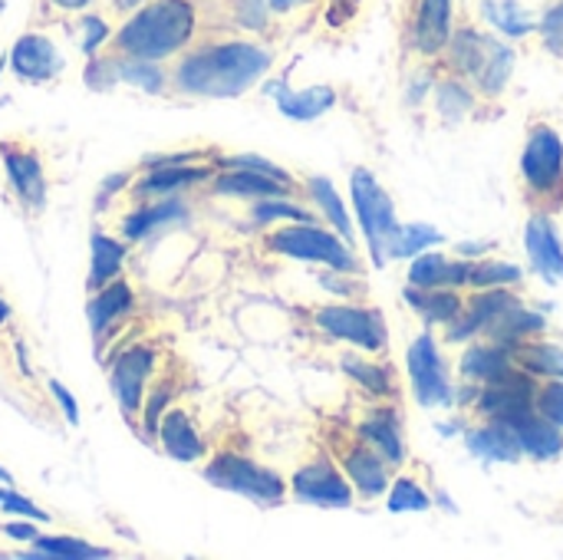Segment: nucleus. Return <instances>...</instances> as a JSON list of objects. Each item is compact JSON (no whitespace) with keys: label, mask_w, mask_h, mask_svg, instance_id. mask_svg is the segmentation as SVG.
I'll use <instances>...</instances> for the list:
<instances>
[{"label":"nucleus","mask_w":563,"mask_h":560,"mask_svg":"<svg viewBox=\"0 0 563 560\" xmlns=\"http://www.w3.org/2000/svg\"><path fill=\"white\" fill-rule=\"evenodd\" d=\"M271 53L257 43L231 40L218 46L195 50L181 59L175 83L188 96L205 99H238L264 79L271 69Z\"/></svg>","instance_id":"f257e3e1"},{"label":"nucleus","mask_w":563,"mask_h":560,"mask_svg":"<svg viewBox=\"0 0 563 560\" xmlns=\"http://www.w3.org/2000/svg\"><path fill=\"white\" fill-rule=\"evenodd\" d=\"M195 33V7L188 0H152L115 33V50L135 59H165Z\"/></svg>","instance_id":"f03ea898"},{"label":"nucleus","mask_w":563,"mask_h":560,"mask_svg":"<svg viewBox=\"0 0 563 560\" xmlns=\"http://www.w3.org/2000/svg\"><path fill=\"white\" fill-rule=\"evenodd\" d=\"M452 46V66L468 76L485 96H501L515 73V50L501 43L492 33H482L475 26H462L449 40Z\"/></svg>","instance_id":"7ed1b4c3"},{"label":"nucleus","mask_w":563,"mask_h":560,"mask_svg":"<svg viewBox=\"0 0 563 560\" xmlns=\"http://www.w3.org/2000/svg\"><path fill=\"white\" fill-rule=\"evenodd\" d=\"M350 198H353L356 221L363 228L373 264L386 267L393 261V244L402 228L396 221V205H393L389 191L379 185V178L369 168H353L350 172Z\"/></svg>","instance_id":"20e7f679"},{"label":"nucleus","mask_w":563,"mask_h":560,"mask_svg":"<svg viewBox=\"0 0 563 560\" xmlns=\"http://www.w3.org/2000/svg\"><path fill=\"white\" fill-rule=\"evenodd\" d=\"M267 248L290 261H310V264H323L330 271H356L353 248L340 234H330V231L317 228L313 221H303V224L294 221L290 228L274 231L267 238Z\"/></svg>","instance_id":"39448f33"},{"label":"nucleus","mask_w":563,"mask_h":560,"mask_svg":"<svg viewBox=\"0 0 563 560\" xmlns=\"http://www.w3.org/2000/svg\"><path fill=\"white\" fill-rule=\"evenodd\" d=\"M205 479L221 488V492H231V495H241V498H251L257 505H277L287 492L284 479L244 455H234V452H221L208 469H205Z\"/></svg>","instance_id":"423d86ee"},{"label":"nucleus","mask_w":563,"mask_h":560,"mask_svg":"<svg viewBox=\"0 0 563 560\" xmlns=\"http://www.w3.org/2000/svg\"><path fill=\"white\" fill-rule=\"evenodd\" d=\"M313 323L330 333L333 340H343L350 347H360L366 353H383L389 343L386 320L379 310L356 307V304H330L313 314Z\"/></svg>","instance_id":"0eeeda50"},{"label":"nucleus","mask_w":563,"mask_h":560,"mask_svg":"<svg viewBox=\"0 0 563 560\" xmlns=\"http://www.w3.org/2000/svg\"><path fill=\"white\" fill-rule=\"evenodd\" d=\"M406 366H409V383L412 393L419 399L422 409H442L452 406L455 393H452V380H449V366L439 353V343L432 333H419L406 353Z\"/></svg>","instance_id":"6e6552de"},{"label":"nucleus","mask_w":563,"mask_h":560,"mask_svg":"<svg viewBox=\"0 0 563 560\" xmlns=\"http://www.w3.org/2000/svg\"><path fill=\"white\" fill-rule=\"evenodd\" d=\"M521 175L531 191L551 195L563 185V139L551 125H538L521 152Z\"/></svg>","instance_id":"1a4fd4ad"},{"label":"nucleus","mask_w":563,"mask_h":560,"mask_svg":"<svg viewBox=\"0 0 563 560\" xmlns=\"http://www.w3.org/2000/svg\"><path fill=\"white\" fill-rule=\"evenodd\" d=\"M538 399V376H531L528 370H515L498 383L478 386L475 396V413H482L485 419H515L534 409Z\"/></svg>","instance_id":"9d476101"},{"label":"nucleus","mask_w":563,"mask_h":560,"mask_svg":"<svg viewBox=\"0 0 563 560\" xmlns=\"http://www.w3.org/2000/svg\"><path fill=\"white\" fill-rule=\"evenodd\" d=\"M521 300L508 290V287H488V290H478L465 307L462 314L449 323V343H459V340H472L478 333H492V327L511 310L518 307Z\"/></svg>","instance_id":"9b49d317"},{"label":"nucleus","mask_w":563,"mask_h":560,"mask_svg":"<svg viewBox=\"0 0 563 560\" xmlns=\"http://www.w3.org/2000/svg\"><path fill=\"white\" fill-rule=\"evenodd\" d=\"M294 495L307 505L317 508H346L353 505V485L340 475V469L333 462H310L303 465L294 482H290Z\"/></svg>","instance_id":"f8f14e48"},{"label":"nucleus","mask_w":563,"mask_h":560,"mask_svg":"<svg viewBox=\"0 0 563 560\" xmlns=\"http://www.w3.org/2000/svg\"><path fill=\"white\" fill-rule=\"evenodd\" d=\"M0 158H3V168H7V178H10L16 198L30 211H43V205H46V175H43V165H40L36 152L30 145L3 142Z\"/></svg>","instance_id":"ddd939ff"},{"label":"nucleus","mask_w":563,"mask_h":560,"mask_svg":"<svg viewBox=\"0 0 563 560\" xmlns=\"http://www.w3.org/2000/svg\"><path fill=\"white\" fill-rule=\"evenodd\" d=\"M7 59H10L13 73L20 79H26V83H46V79H53L66 66L59 50H56V43L49 36H43V33H23L13 43Z\"/></svg>","instance_id":"4468645a"},{"label":"nucleus","mask_w":563,"mask_h":560,"mask_svg":"<svg viewBox=\"0 0 563 560\" xmlns=\"http://www.w3.org/2000/svg\"><path fill=\"white\" fill-rule=\"evenodd\" d=\"M152 370H155V353L148 347H132L115 360V366H112V393H115L125 416L139 413L142 389H145Z\"/></svg>","instance_id":"2eb2a0df"},{"label":"nucleus","mask_w":563,"mask_h":560,"mask_svg":"<svg viewBox=\"0 0 563 560\" xmlns=\"http://www.w3.org/2000/svg\"><path fill=\"white\" fill-rule=\"evenodd\" d=\"M508 426H511V432H515V439L521 446V455H528L534 462H554L563 452V429L554 426L551 419H544L538 409L508 419Z\"/></svg>","instance_id":"dca6fc26"},{"label":"nucleus","mask_w":563,"mask_h":560,"mask_svg":"<svg viewBox=\"0 0 563 560\" xmlns=\"http://www.w3.org/2000/svg\"><path fill=\"white\" fill-rule=\"evenodd\" d=\"M525 248L534 264V271L548 284H563V244L558 238V228L548 215H534L525 231Z\"/></svg>","instance_id":"f3484780"},{"label":"nucleus","mask_w":563,"mask_h":560,"mask_svg":"<svg viewBox=\"0 0 563 560\" xmlns=\"http://www.w3.org/2000/svg\"><path fill=\"white\" fill-rule=\"evenodd\" d=\"M267 96L277 102V109L294 122H313L323 112L336 106V92L330 86H310V89H290L287 83H267Z\"/></svg>","instance_id":"a211bd4d"},{"label":"nucleus","mask_w":563,"mask_h":560,"mask_svg":"<svg viewBox=\"0 0 563 560\" xmlns=\"http://www.w3.org/2000/svg\"><path fill=\"white\" fill-rule=\"evenodd\" d=\"M472 261H449L445 254L439 251H422L419 257H412V267H409V284L412 287H468L472 281Z\"/></svg>","instance_id":"6ab92c4d"},{"label":"nucleus","mask_w":563,"mask_h":560,"mask_svg":"<svg viewBox=\"0 0 563 560\" xmlns=\"http://www.w3.org/2000/svg\"><path fill=\"white\" fill-rule=\"evenodd\" d=\"M452 33H455L452 30V0H419L416 26H412L416 50L426 56H435L449 46Z\"/></svg>","instance_id":"aec40b11"},{"label":"nucleus","mask_w":563,"mask_h":560,"mask_svg":"<svg viewBox=\"0 0 563 560\" xmlns=\"http://www.w3.org/2000/svg\"><path fill=\"white\" fill-rule=\"evenodd\" d=\"M465 442H468V452L485 465H515L521 459V446L511 426L501 419H488V426L472 429Z\"/></svg>","instance_id":"412c9836"},{"label":"nucleus","mask_w":563,"mask_h":560,"mask_svg":"<svg viewBox=\"0 0 563 560\" xmlns=\"http://www.w3.org/2000/svg\"><path fill=\"white\" fill-rule=\"evenodd\" d=\"M343 469H346L350 485H353L363 498H379V495H386V488H389V462H386L376 449H369L366 442L356 446V449H350V452L343 455Z\"/></svg>","instance_id":"4be33fe9"},{"label":"nucleus","mask_w":563,"mask_h":560,"mask_svg":"<svg viewBox=\"0 0 563 560\" xmlns=\"http://www.w3.org/2000/svg\"><path fill=\"white\" fill-rule=\"evenodd\" d=\"M515 350L505 347V343H475L465 356H462V376L478 383V386H488V383H498L505 380L508 373H515Z\"/></svg>","instance_id":"5701e85b"},{"label":"nucleus","mask_w":563,"mask_h":560,"mask_svg":"<svg viewBox=\"0 0 563 560\" xmlns=\"http://www.w3.org/2000/svg\"><path fill=\"white\" fill-rule=\"evenodd\" d=\"M135 294L125 281H109L106 287H99V294L89 300V327L96 337L109 333L119 320H125L132 314Z\"/></svg>","instance_id":"b1692460"},{"label":"nucleus","mask_w":563,"mask_h":560,"mask_svg":"<svg viewBox=\"0 0 563 560\" xmlns=\"http://www.w3.org/2000/svg\"><path fill=\"white\" fill-rule=\"evenodd\" d=\"M402 297H406V304L429 323V327H435V323H452L459 314H462V307H465V300L459 297V290H452V287H406L402 290Z\"/></svg>","instance_id":"393cba45"},{"label":"nucleus","mask_w":563,"mask_h":560,"mask_svg":"<svg viewBox=\"0 0 563 560\" xmlns=\"http://www.w3.org/2000/svg\"><path fill=\"white\" fill-rule=\"evenodd\" d=\"M158 442L178 462H198L205 455V442H201L198 429L191 426V419L181 409H168L162 416V422H158Z\"/></svg>","instance_id":"a878e982"},{"label":"nucleus","mask_w":563,"mask_h":560,"mask_svg":"<svg viewBox=\"0 0 563 560\" xmlns=\"http://www.w3.org/2000/svg\"><path fill=\"white\" fill-rule=\"evenodd\" d=\"M360 439L376 449L389 465H399L406 459V439L399 429V416L393 409H379L373 413L363 426H360Z\"/></svg>","instance_id":"bb28decb"},{"label":"nucleus","mask_w":563,"mask_h":560,"mask_svg":"<svg viewBox=\"0 0 563 560\" xmlns=\"http://www.w3.org/2000/svg\"><path fill=\"white\" fill-rule=\"evenodd\" d=\"M218 191L224 195H241V198H280L290 191V182L257 172V168H234L228 175H218Z\"/></svg>","instance_id":"cd10ccee"},{"label":"nucleus","mask_w":563,"mask_h":560,"mask_svg":"<svg viewBox=\"0 0 563 560\" xmlns=\"http://www.w3.org/2000/svg\"><path fill=\"white\" fill-rule=\"evenodd\" d=\"M541 330H544V317H541L538 310H528L525 304H518V307H511V310L492 327L488 340L518 350V347H525L531 337H538Z\"/></svg>","instance_id":"c85d7f7f"},{"label":"nucleus","mask_w":563,"mask_h":560,"mask_svg":"<svg viewBox=\"0 0 563 560\" xmlns=\"http://www.w3.org/2000/svg\"><path fill=\"white\" fill-rule=\"evenodd\" d=\"M307 191H310V198L317 201L320 215L336 228V234H340L343 241H353V221H350L346 201L340 198L336 185H333L330 178L317 175V178H310V182H307Z\"/></svg>","instance_id":"c756f323"},{"label":"nucleus","mask_w":563,"mask_h":560,"mask_svg":"<svg viewBox=\"0 0 563 560\" xmlns=\"http://www.w3.org/2000/svg\"><path fill=\"white\" fill-rule=\"evenodd\" d=\"M185 218V205L181 201H155V205H145V208H139V211H132V215H125V221H122V234L129 238V241H139V238H145L148 231H155V228H162V224H168V221H181Z\"/></svg>","instance_id":"7c9ffc66"},{"label":"nucleus","mask_w":563,"mask_h":560,"mask_svg":"<svg viewBox=\"0 0 563 560\" xmlns=\"http://www.w3.org/2000/svg\"><path fill=\"white\" fill-rule=\"evenodd\" d=\"M122 264H125V248L109 234H96L92 238V261H89V287L99 290L109 281H115Z\"/></svg>","instance_id":"2f4dec72"},{"label":"nucleus","mask_w":563,"mask_h":560,"mask_svg":"<svg viewBox=\"0 0 563 560\" xmlns=\"http://www.w3.org/2000/svg\"><path fill=\"white\" fill-rule=\"evenodd\" d=\"M482 13L488 17V23L495 30H501L505 36L518 40V36H528L538 30V20L518 3V0H485L482 3Z\"/></svg>","instance_id":"473e14b6"},{"label":"nucleus","mask_w":563,"mask_h":560,"mask_svg":"<svg viewBox=\"0 0 563 560\" xmlns=\"http://www.w3.org/2000/svg\"><path fill=\"white\" fill-rule=\"evenodd\" d=\"M515 360L531 376L563 380V347H558V343H525V347L515 350Z\"/></svg>","instance_id":"72a5a7b5"},{"label":"nucleus","mask_w":563,"mask_h":560,"mask_svg":"<svg viewBox=\"0 0 563 560\" xmlns=\"http://www.w3.org/2000/svg\"><path fill=\"white\" fill-rule=\"evenodd\" d=\"M208 172L205 168H188L185 162H165V165H155V172H148L139 185V191L145 195H162V191H175V188H185L191 182H201Z\"/></svg>","instance_id":"f704fd0d"},{"label":"nucleus","mask_w":563,"mask_h":560,"mask_svg":"<svg viewBox=\"0 0 563 560\" xmlns=\"http://www.w3.org/2000/svg\"><path fill=\"white\" fill-rule=\"evenodd\" d=\"M472 106H475V96L468 92L465 83H459V79L439 83V89H435V109H439V116H442L449 125L465 122V116L472 112Z\"/></svg>","instance_id":"c9c22d12"},{"label":"nucleus","mask_w":563,"mask_h":560,"mask_svg":"<svg viewBox=\"0 0 563 560\" xmlns=\"http://www.w3.org/2000/svg\"><path fill=\"white\" fill-rule=\"evenodd\" d=\"M33 545H36L33 558H36V554H43V558H66V560L109 558V551H106V548H96V545L79 541V538H49V535H40Z\"/></svg>","instance_id":"e433bc0d"},{"label":"nucleus","mask_w":563,"mask_h":560,"mask_svg":"<svg viewBox=\"0 0 563 560\" xmlns=\"http://www.w3.org/2000/svg\"><path fill=\"white\" fill-rule=\"evenodd\" d=\"M435 244H442V231L439 228H432V224H402L399 238L393 244V257L412 261L422 251H432Z\"/></svg>","instance_id":"4c0bfd02"},{"label":"nucleus","mask_w":563,"mask_h":560,"mask_svg":"<svg viewBox=\"0 0 563 560\" xmlns=\"http://www.w3.org/2000/svg\"><path fill=\"white\" fill-rule=\"evenodd\" d=\"M340 366H343V373L353 376V383L363 386L366 393H373V396H389V393H393V376H389L386 366L366 363V360H356V356H343Z\"/></svg>","instance_id":"58836bf2"},{"label":"nucleus","mask_w":563,"mask_h":560,"mask_svg":"<svg viewBox=\"0 0 563 560\" xmlns=\"http://www.w3.org/2000/svg\"><path fill=\"white\" fill-rule=\"evenodd\" d=\"M525 281V271L511 261H482L472 267V281L468 287L475 290H488V287H515Z\"/></svg>","instance_id":"ea45409f"},{"label":"nucleus","mask_w":563,"mask_h":560,"mask_svg":"<svg viewBox=\"0 0 563 560\" xmlns=\"http://www.w3.org/2000/svg\"><path fill=\"white\" fill-rule=\"evenodd\" d=\"M389 512H396V515H409V512H429L432 508V498H429V492L419 485V482H412V479H399L389 492Z\"/></svg>","instance_id":"a19ab883"},{"label":"nucleus","mask_w":563,"mask_h":560,"mask_svg":"<svg viewBox=\"0 0 563 560\" xmlns=\"http://www.w3.org/2000/svg\"><path fill=\"white\" fill-rule=\"evenodd\" d=\"M254 221L271 224V221H313V218H310L307 208H300V205L287 201V195H280V198H264V201H257V205H254Z\"/></svg>","instance_id":"79ce46f5"},{"label":"nucleus","mask_w":563,"mask_h":560,"mask_svg":"<svg viewBox=\"0 0 563 560\" xmlns=\"http://www.w3.org/2000/svg\"><path fill=\"white\" fill-rule=\"evenodd\" d=\"M119 79L135 83V86H142L145 92H158V89H162V73L155 69L152 59H135V56H129V63H122V69H119Z\"/></svg>","instance_id":"37998d69"},{"label":"nucleus","mask_w":563,"mask_h":560,"mask_svg":"<svg viewBox=\"0 0 563 560\" xmlns=\"http://www.w3.org/2000/svg\"><path fill=\"white\" fill-rule=\"evenodd\" d=\"M534 409L551 419L554 426L563 429V380H551L538 389V399H534Z\"/></svg>","instance_id":"c03bdc74"},{"label":"nucleus","mask_w":563,"mask_h":560,"mask_svg":"<svg viewBox=\"0 0 563 560\" xmlns=\"http://www.w3.org/2000/svg\"><path fill=\"white\" fill-rule=\"evenodd\" d=\"M538 33H541V40H544V46H548L551 53L563 56V0H558V3L538 20Z\"/></svg>","instance_id":"a18cd8bd"},{"label":"nucleus","mask_w":563,"mask_h":560,"mask_svg":"<svg viewBox=\"0 0 563 560\" xmlns=\"http://www.w3.org/2000/svg\"><path fill=\"white\" fill-rule=\"evenodd\" d=\"M0 508L7 512V515H20V518H30V521H49V515L43 512V508H36L30 498H23V495H16L10 485H3L0 488Z\"/></svg>","instance_id":"49530a36"},{"label":"nucleus","mask_w":563,"mask_h":560,"mask_svg":"<svg viewBox=\"0 0 563 560\" xmlns=\"http://www.w3.org/2000/svg\"><path fill=\"white\" fill-rule=\"evenodd\" d=\"M109 36V26L99 20V17H82V50L86 53H96Z\"/></svg>","instance_id":"de8ad7c7"},{"label":"nucleus","mask_w":563,"mask_h":560,"mask_svg":"<svg viewBox=\"0 0 563 560\" xmlns=\"http://www.w3.org/2000/svg\"><path fill=\"white\" fill-rule=\"evenodd\" d=\"M228 165H231V168H257V172H267V175H277V178L290 182V175H287L280 165H274V162H267V158H257V155H234V158H228Z\"/></svg>","instance_id":"09e8293b"},{"label":"nucleus","mask_w":563,"mask_h":560,"mask_svg":"<svg viewBox=\"0 0 563 560\" xmlns=\"http://www.w3.org/2000/svg\"><path fill=\"white\" fill-rule=\"evenodd\" d=\"M264 13H267V0H238V17L244 26L261 30L264 26Z\"/></svg>","instance_id":"8fccbe9b"},{"label":"nucleus","mask_w":563,"mask_h":560,"mask_svg":"<svg viewBox=\"0 0 563 560\" xmlns=\"http://www.w3.org/2000/svg\"><path fill=\"white\" fill-rule=\"evenodd\" d=\"M49 393L56 396V403H59V409H63L66 422H69V426H79V406H76V399L69 396V389H66L59 380H49Z\"/></svg>","instance_id":"3c124183"},{"label":"nucleus","mask_w":563,"mask_h":560,"mask_svg":"<svg viewBox=\"0 0 563 560\" xmlns=\"http://www.w3.org/2000/svg\"><path fill=\"white\" fill-rule=\"evenodd\" d=\"M33 525H36V521H33ZM33 525H30V521H23V525H3V535L13 538V541H36L40 535H36Z\"/></svg>","instance_id":"603ef678"},{"label":"nucleus","mask_w":563,"mask_h":560,"mask_svg":"<svg viewBox=\"0 0 563 560\" xmlns=\"http://www.w3.org/2000/svg\"><path fill=\"white\" fill-rule=\"evenodd\" d=\"M488 248H492L488 241H462V244H459V254L468 257V261H475V257H482Z\"/></svg>","instance_id":"864d4df0"},{"label":"nucleus","mask_w":563,"mask_h":560,"mask_svg":"<svg viewBox=\"0 0 563 560\" xmlns=\"http://www.w3.org/2000/svg\"><path fill=\"white\" fill-rule=\"evenodd\" d=\"M303 3H310V0H267V7H271L274 13H287V10H297V7H303Z\"/></svg>","instance_id":"5fc2aeb1"},{"label":"nucleus","mask_w":563,"mask_h":560,"mask_svg":"<svg viewBox=\"0 0 563 560\" xmlns=\"http://www.w3.org/2000/svg\"><path fill=\"white\" fill-rule=\"evenodd\" d=\"M56 7H63V10H82L89 0H53Z\"/></svg>","instance_id":"6e6d98bb"},{"label":"nucleus","mask_w":563,"mask_h":560,"mask_svg":"<svg viewBox=\"0 0 563 560\" xmlns=\"http://www.w3.org/2000/svg\"><path fill=\"white\" fill-rule=\"evenodd\" d=\"M10 320V307H7V300L0 297V323H7Z\"/></svg>","instance_id":"4d7b16f0"},{"label":"nucleus","mask_w":563,"mask_h":560,"mask_svg":"<svg viewBox=\"0 0 563 560\" xmlns=\"http://www.w3.org/2000/svg\"><path fill=\"white\" fill-rule=\"evenodd\" d=\"M0 485H13V475L7 469H0Z\"/></svg>","instance_id":"13d9d810"},{"label":"nucleus","mask_w":563,"mask_h":560,"mask_svg":"<svg viewBox=\"0 0 563 560\" xmlns=\"http://www.w3.org/2000/svg\"><path fill=\"white\" fill-rule=\"evenodd\" d=\"M0 69H3V59H0Z\"/></svg>","instance_id":"bf43d9fd"}]
</instances>
